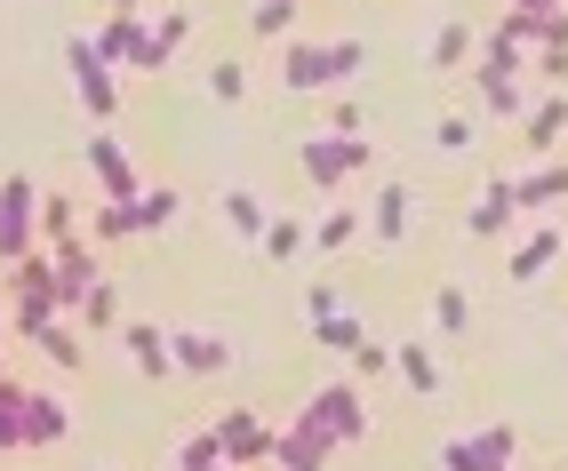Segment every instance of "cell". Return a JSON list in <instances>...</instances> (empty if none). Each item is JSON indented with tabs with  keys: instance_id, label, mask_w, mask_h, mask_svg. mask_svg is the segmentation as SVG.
<instances>
[{
	"instance_id": "1",
	"label": "cell",
	"mask_w": 568,
	"mask_h": 471,
	"mask_svg": "<svg viewBox=\"0 0 568 471\" xmlns=\"http://www.w3.org/2000/svg\"><path fill=\"white\" fill-rule=\"evenodd\" d=\"M57 311H64V304H57V256H49V248L17 256V264H9V328L32 336V328H49Z\"/></svg>"
},
{
	"instance_id": "2",
	"label": "cell",
	"mask_w": 568,
	"mask_h": 471,
	"mask_svg": "<svg viewBox=\"0 0 568 471\" xmlns=\"http://www.w3.org/2000/svg\"><path fill=\"white\" fill-rule=\"evenodd\" d=\"M296 161H305V176L336 201L353 176H368L376 152H368V136H328V129H321V136H296Z\"/></svg>"
},
{
	"instance_id": "3",
	"label": "cell",
	"mask_w": 568,
	"mask_h": 471,
	"mask_svg": "<svg viewBox=\"0 0 568 471\" xmlns=\"http://www.w3.org/2000/svg\"><path fill=\"white\" fill-rule=\"evenodd\" d=\"M64 72H72V96L89 104V121L104 129L112 112H121V81H112V64L97 57V41H89V32H72V41H64Z\"/></svg>"
},
{
	"instance_id": "4",
	"label": "cell",
	"mask_w": 568,
	"mask_h": 471,
	"mask_svg": "<svg viewBox=\"0 0 568 471\" xmlns=\"http://www.w3.org/2000/svg\"><path fill=\"white\" fill-rule=\"evenodd\" d=\"M505 463H520V431H513V423L457 431V440L440 448V471H505Z\"/></svg>"
},
{
	"instance_id": "5",
	"label": "cell",
	"mask_w": 568,
	"mask_h": 471,
	"mask_svg": "<svg viewBox=\"0 0 568 471\" xmlns=\"http://www.w3.org/2000/svg\"><path fill=\"white\" fill-rule=\"evenodd\" d=\"M305 416L328 431L336 448H361V440H368V400H361V383H321L313 400H305Z\"/></svg>"
},
{
	"instance_id": "6",
	"label": "cell",
	"mask_w": 568,
	"mask_h": 471,
	"mask_svg": "<svg viewBox=\"0 0 568 471\" xmlns=\"http://www.w3.org/2000/svg\"><path fill=\"white\" fill-rule=\"evenodd\" d=\"M32 224H41L32 176H0V272H9L17 256H32Z\"/></svg>"
},
{
	"instance_id": "7",
	"label": "cell",
	"mask_w": 568,
	"mask_h": 471,
	"mask_svg": "<svg viewBox=\"0 0 568 471\" xmlns=\"http://www.w3.org/2000/svg\"><path fill=\"white\" fill-rule=\"evenodd\" d=\"M336 455H345V448H336L313 416H296L288 431H273V463H281V471H321V463H336Z\"/></svg>"
},
{
	"instance_id": "8",
	"label": "cell",
	"mask_w": 568,
	"mask_h": 471,
	"mask_svg": "<svg viewBox=\"0 0 568 471\" xmlns=\"http://www.w3.org/2000/svg\"><path fill=\"white\" fill-rule=\"evenodd\" d=\"M408 208H416V192H408V184H376L368 201H361V216H368V240L385 248V256L408 240Z\"/></svg>"
},
{
	"instance_id": "9",
	"label": "cell",
	"mask_w": 568,
	"mask_h": 471,
	"mask_svg": "<svg viewBox=\"0 0 568 471\" xmlns=\"http://www.w3.org/2000/svg\"><path fill=\"white\" fill-rule=\"evenodd\" d=\"M49 256H57V304H64V311H81V296L104 280V272H97V248L81 240V232H72V240H49Z\"/></svg>"
},
{
	"instance_id": "10",
	"label": "cell",
	"mask_w": 568,
	"mask_h": 471,
	"mask_svg": "<svg viewBox=\"0 0 568 471\" xmlns=\"http://www.w3.org/2000/svg\"><path fill=\"white\" fill-rule=\"evenodd\" d=\"M281 89H288V96H321V89H336L328 41H296V32H288V49H281Z\"/></svg>"
},
{
	"instance_id": "11",
	"label": "cell",
	"mask_w": 568,
	"mask_h": 471,
	"mask_svg": "<svg viewBox=\"0 0 568 471\" xmlns=\"http://www.w3.org/2000/svg\"><path fill=\"white\" fill-rule=\"evenodd\" d=\"M528 57H537V49H520L505 24H488L480 41H473V81H480V89H488V81H520Z\"/></svg>"
},
{
	"instance_id": "12",
	"label": "cell",
	"mask_w": 568,
	"mask_h": 471,
	"mask_svg": "<svg viewBox=\"0 0 568 471\" xmlns=\"http://www.w3.org/2000/svg\"><path fill=\"white\" fill-rule=\"evenodd\" d=\"M552 264H560V232L537 216V224H528V240L505 256V280L513 288H537V280H552Z\"/></svg>"
},
{
	"instance_id": "13",
	"label": "cell",
	"mask_w": 568,
	"mask_h": 471,
	"mask_svg": "<svg viewBox=\"0 0 568 471\" xmlns=\"http://www.w3.org/2000/svg\"><path fill=\"white\" fill-rule=\"evenodd\" d=\"M89 176H97V192H104V201H136V192H144V184H136V168H129V152L112 144L104 129L89 136Z\"/></svg>"
},
{
	"instance_id": "14",
	"label": "cell",
	"mask_w": 568,
	"mask_h": 471,
	"mask_svg": "<svg viewBox=\"0 0 568 471\" xmlns=\"http://www.w3.org/2000/svg\"><path fill=\"white\" fill-rule=\"evenodd\" d=\"M121 344H129V360L144 368V383L176 376V351H169V328L161 320H121Z\"/></svg>"
},
{
	"instance_id": "15",
	"label": "cell",
	"mask_w": 568,
	"mask_h": 471,
	"mask_svg": "<svg viewBox=\"0 0 568 471\" xmlns=\"http://www.w3.org/2000/svg\"><path fill=\"white\" fill-rule=\"evenodd\" d=\"M513 224H520V208H513V176H497V184H488L480 201L465 208V232H473V240H505Z\"/></svg>"
},
{
	"instance_id": "16",
	"label": "cell",
	"mask_w": 568,
	"mask_h": 471,
	"mask_svg": "<svg viewBox=\"0 0 568 471\" xmlns=\"http://www.w3.org/2000/svg\"><path fill=\"white\" fill-rule=\"evenodd\" d=\"M169 351H176L184 376H224V368H233L224 336H209V328H169Z\"/></svg>"
},
{
	"instance_id": "17",
	"label": "cell",
	"mask_w": 568,
	"mask_h": 471,
	"mask_svg": "<svg viewBox=\"0 0 568 471\" xmlns=\"http://www.w3.org/2000/svg\"><path fill=\"white\" fill-rule=\"evenodd\" d=\"M560 129H568V96H560V89H537V96H528V112H520V144H528V152H552Z\"/></svg>"
},
{
	"instance_id": "18",
	"label": "cell",
	"mask_w": 568,
	"mask_h": 471,
	"mask_svg": "<svg viewBox=\"0 0 568 471\" xmlns=\"http://www.w3.org/2000/svg\"><path fill=\"white\" fill-rule=\"evenodd\" d=\"M216 448H224V463H273V431L233 408V416L216 423Z\"/></svg>"
},
{
	"instance_id": "19",
	"label": "cell",
	"mask_w": 568,
	"mask_h": 471,
	"mask_svg": "<svg viewBox=\"0 0 568 471\" xmlns=\"http://www.w3.org/2000/svg\"><path fill=\"white\" fill-rule=\"evenodd\" d=\"M552 201H568V161H545V168L513 176V208H520V216H545Z\"/></svg>"
},
{
	"instance_id": "20",
	"label": "cell",
	"mask_w": 568,
	"mask_h": 471,
	"mask_svg": "<svg viewBox=\"0 0 568 471\" xmlns=\"http://www.w3.org/2000/svg\"><path fill=\"white\" fill-rule=\"evenodd\" d=\"M361 232H368L361 201H345V192H336V208H328V216H321V232H313V256H345Z\"/></svg>"
},
{
	"instance_id": "21",
	"label": "cell",
	"mask_w": 568,
	"mask_h": 471,
	"mask_svg": "<svg viewBox=\"0 0 568 471\" xmlns=\"http://www.w3.org/2000/svg\"><path fill=\"white\" fill-rule=\"evenodd\" d=\"M361 311H345V304H328V311H313V344L321 351H336V360H353V351H361Z\"/></svg>"
},
{
	"instance_id": "22",
	"label": "cell",
	"mask_w": 568,
	"mask_h": 471,
	"mask_svg": "<svg viewBox=\"0 0 568 471\" xmlns=\"http://www.w3.org/2000/svg\"><path fill=\"white\" fill-rule=\"evenodd\" d=\"M64 431H72L64 400H49V391H24V448H57Z\"/></svg>"
},
{
	"instance_id": "23",
	"label": "cell",
	"mask_w": 568,
	"mask_h": 471,
	"mask_svg": "<svg viewBox=\"0 0 568 471\" xmlns=\"http://www.w3.org/2000/svg\"><path fill=\"white\" fill-rule=\"evenodd\" d=\"M136 41H144V9H112V17L97 24V57H104V64H129Z\"/></svg>"
},
{
	"instance_id": "24",
	"label": "cell",
	"mask_w": 568,
	"mask_h": 471,
	"mask_svg": "<svg viewBox=\"0 0 568 471\" xmlns=\"http://www.w3.org/2000/svg\"><path fill=\"white\" fill-rule=\"evenodd\" d=\"M129 216H136V232H169V224L184 216V192H176V184H144L136 201H129Z\"/></svg>"
},
{
	"instance_id": "25",
	"label": "cell",
	"mask_w": 568,
	"mask_h": 471,
	"mask_svg": "<svg viewBox=\"0 0 568 471\" xmlns=\"http://www.w3.org/2000/svg\"><path fill=\"white\" fill-rule=\"evenodd\" d=\"M393 368H400V383L416 391V400H440V360H433V351L416 344V336H408V344L393 351Z\"/></svg>"
},
{
	"instance_id": "26",
	"label": "cell",
	"mask_w": 568,
	"mask_h": 471,
	"mask_svg": "<svg viewBox=\"0 0 568 471\" xmlns=\"http://www.w3.org/2000/svg\"><path fill=\"white\" fill-rule=\"evenodd\" d=\"M24 391H32V383L0 376V463H9V455H24Z\"/></svg>"
},
{
	"instance_id": "27",
	"label": "cell",
	"mask_w": 568,
	"mask_h": 471,
	"mask_svg": "<svg viewBox=\"0 0 568 471\" xmlns=\"http://www.w3.org/2000/svg\"><path fill=\"white\" fill-rule=\"evenodd\" d=\"M473 41H480V32H473L465 17H448V24L433 32V72H457V64H473Z\"/></svg>"
},
{
	"instance_id": "28",
	"label": "cell",
	"mask_w": 568,
	"mask_h": 471,
	"mask_svg": "<svg viewBox=\"0 0 568 471\" xmlns=\"http://www.w3.org/2000/svg\"><path fill=\"white\" fill-rule=\"evenodd\" d=\"M433 336H473V296L457 280L433 288Z\"/></svg>"
},
{
	"instance_id": "29",
	"label": "cell",
	"mask_w": 568,
	"mask_h": 471,
	"mask_svg": "<svg viewBox=\"0 0 568 471\" xmlns=\"http://www.w3.org/2000/svg\"><path fill=\"white\" fill-rule=\"evenodd\" d=\"M256 248H264V264H288V256H305V248H313V232L296 224V216H273V224H264V240H256Z\"/></svg>"
},
{
	"instance_id": "30",
	"label": "cell",
	"mask_w": 568,
	"mask_h": 471,
	"mask_svg": "<svg viewBox=\"0 0 568 471\" xmlns=\"http://www.w3.org/2000/svg\"><path fill=\"white\" fill-rule=\"evenodd\" d=\"M81 328H97V336H121V288H112V280H97V288L81 296Z\"/></svg>"
},
{
	"instance_id": "31",
	"label": "cell",
	"mask_w": 568,
	"mask_h": 471,
	"mask_svg": "<svg viewBox=\"0 0 568 471\" xmlns=\"http://www.w3.org/2000/svg\"><path fill=\"white\" fill-rule=\"evenodd\" d=\"M24 344H32V351H49V360H57V368H81V360H89V344H81V336H72V328H57V320H49V328H32Z\"/></svg>"
},
{
	"instance_id": "32",
	"label": "cell",
	"mask_w": 568,
	"mask_h": 471,
	"mask_svg": "<svg viewBox=\"0 0 568 471\" xmlns=\"http://www.w3.org/2000/svg\"><path fill=\"white\" fill-rule=\"evenodd\" d=\"M248 32H256V41H288V32H296V0H256Z\"/></svg>"
},
{
	"instance_id": "33",
	"label": "cell",
	"mask_w": 568,
	"mask_h": 471,
	"mask_svg": "<svg viewBox=\"0 0 568 471\" xmlns=\"http://www.w3.org/2000/svg\"><path fill=\"white\" fill-rule=\"evenodd\" d=\"M224 224L248 232V240H264V224H273V208L256 201V192H224Z\"/></svg>"
},
{
	"instance_id": "34",
	"label": "cell",
	"mask_w": 568,
	"mask_h": 471,
	"mask_svg": "<svg viewBox=\"0 0 568 471\" xmlns=\"http://www.w3.org/2000/svg\"><path fill=\"white\" fill-rule=\"evenodd\" d=\"M473 144H480V129L465 121V112H448V121H433V152H440V161H465Z\"/></svg>"
},
{
	"instance_id": "35",
	"label": "cell",
	"mask_w": 568,
	"mask_h": 471,
	"mask_svg": "<svg viewBox=\"0 0 568 471\" xmlns=\"http://www.w3.org/2000/svg\"><path fill=\"white\" fill-rule=\"evenodd\" d=\"M97 248H112V240H136V216H129V201H97Z\"/></svg>"
},
{
	"instance_id": "36",
	"label": "cell",
	"mask_w": 568,
	"mask_h": 471,
	"mask_svg": "<svg viewBox=\"0 0 568 471\" xmlns=\"http://www.w3.org/2000/svg\"><path fill=\"white\" fill-rule=\"evenodd\" d=\"M41 232H49V240H72V232H81V208H72V192H41Z\"/></svg>"
},
{
	"instance_id": "37",
	"label": "cell",
	"mask_w": 568,
	"mask_h": 471,
	"mask_svg": "<svg viewBox=\"0 0 568 471\" xmlns=\"http://www.w3.org/2000/svg\"><path fill=\"white\" fill-rule=\"evenodd\" d=\"M480 96H488V112H497V121H520L528 96H537V81H488Z\"/></svg>"
},
{
	"instance_id": "38",
	"label": "cell",
	"mask_w": 568,
	"mask_h": 471,
	"mask_svg": "<svg viewBox=\"0 0 568 471\" xmlns=\"http://www.w3.org/2000/svg\"><path fill=\"white\" fill-rule=\"evenodd\" d=\"M169 463H176V471H216V463H224V448H216V423H209V431H193V440H184Z\"/></svg>"
},
{
	"instance_id": "39",
	"label": "cell",
	"mask_w": 568,
	"mask_h": 471,
	"mask_svg": "<svg viewBox=\"0 0 568 471\" xmlns=\"http://www.w3.org/2000/svg\"><path fill=\"white\" fill-rule=\"evenodd\" d=\"M209 96H216V104H233V96H248V64H233V57H216V64H209Z\"/></svg>"
},
{
	"instance_id": "40",
	"label": "cell",
	"mask_w": 568,
	"mask_h": 471,
	"mask_svg": "<svg viewBox=\"0 0 568 471\" xmlns=\"http://www.w3.org/2000/svg\"><path fill=\"white\" fill-rule=\"evenodd\" d=\"M361 64H368V49H361V41H328V72H336V89H345Z\"/></svg>"
},
{
	"instance_id": "41",
	"label": "cell",
	"mask_w": 568,
	"mask_h": 471,
	"mask_svg": "<svg viewBox=\"0 0 568 471\" xmlns=\"http://www.w3.org/2000/svg\"><path fill=\"white\" fill-rule=\"evenodd\" d=\"M184 32H193V9H161V24H153V41H161L169 57L184 49Z\"/></svg>"
},
{
	"instance_id": "42",
	"label": "cell",
	"mask_w": 568,
	"mask_h": 471,
	"mask_svg": "<svg viewBox=\"0 0 568 471\" xmlns=\"http://www.w3.org/2000/svg\"><path fill=\"white\" fill-rule=\"evenodd\" d=\"M528 72H537V89H560V81H568V49H537V57H528Z\"/></svg>"
},
{
	"instance_id": "43",
	"label": "cell",
	"mask_w": 568,
	"mask_h": 471,
	"mask_svg": "<svg viewBox=\"0 0 568 471\" xmlns=\"http://www.w3.org/2000/svg\"><path fill=\"white\" fill-rule=\"evenodd\" d=\"M385 368H393V351L361 336V351H353V376H361V383H376V376H385Z\"/></svg>"
},
{
	"instance_id": "44",
	"label": "cell",
	"mask_w": 568,
	"mask_h": 471,
	"mask_svg": "<svg viewBox=\"0 0 568 471\" xmlns=\"http://www.w3.org/2000/svg\"><path fill=\"white\" fill-rule=\"evenodd\" d=\"M361 129H368V121H361V104H353V96H336V104H328V136H361Z\"/></svg>"
},
{
	"instance_id": "45",
	"label": "cell",
	"mask_w": 568,
	"mask_h": 471,
	"mask_svg": "<svg viewBox=\"0 0 568 471\" xmlns=\"http://www.w3.org/2000/svg\"><path fill=\"white\" fill-rule=\"evenodd\" d=\"M129 72H169V49L153 41V24H144V41H136V57H129Z\"/></svg>"
},
{
	"instance_id": "46",
	"label": "cell",
	"mask_w": 568,
	"mask_h": 471,
	"mask_svg": "<svg viewBox=\"0 0 568 471\" xmlns=\"http://www.w3.org/2000/svg\"><path fill=\"white\" fill-rule=\"evenodd\" d=\"M513 9H560V0H513Z\"/></svg>"
}]
</instances>
